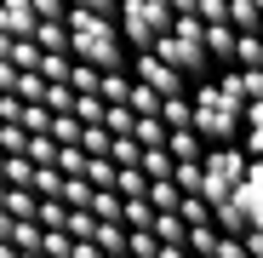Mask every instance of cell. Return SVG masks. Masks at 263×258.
I'll return each instance as SVG.
<instances>
[{
  "label": "cell",
  "mask_w": 263,
  "mask_h": 258,
  "mask_svg": "<svg viewBox=\"0 0 263 258\" xmlns=\"http://www.w3.org/2000/svg\"><path fill=\"white\" fill-rule=\"evenodd\" d=\"M246 104L252 98L229 92V86H217V80H200L195 86V126H200V138L206 144H235L240 126H246Z\"/></svg>",
  "instance_id": "cell-1"
},
{
  "label": "cell",
  "mask_w": 263,
  "mask_h": 258,
  "mask_svg": "<svg viewBox=\"0 0 263 258\" xmlns=\"http://www.w3.org/2000/svg\"><path fill=\"white\" fill-rule=\"evenodd\" d=\"M172 23H178L172 0H120V35H126L132 52H149Z\"/></svg>",
  "instance_id": "cell-2"
},
{
  "label": "cell",
  "mask_w": 263,
  "mask_h": 258,
  "mask_svg": "<svg viewBox=\"0 0 263 258\" xmlns=\"http://www.w3.org/2000/svg\"><path fill=\"white\" fill-rule=\"evenodd\" d=\"M155 52H160L166 63H178L189 80H212V75H217V63H212V52H206V29L195 35V29H178V23H172V29L155 40Z\"/></svg>",
  "instance_id": "cell-3"
},
{
  "label": "cell",
  "mask_w": 263,
  "mask_h": 258,
  "mask_svg": "<svg viewBox=\"0 0 263 258\" xmlns=\"http://www.w3.org/2000/svg\"><path fill=\"white\" fill-rule=\"evenodd\" d=\"M246 172H252L246 144H212L206 149V195H212V207L223 201V195H235L246 184Z\"/></svg>",
  "instance_id": "cell-4"
},
{
  "label": "cell",
  "mask_w": 263,
  "mask_h": 258,
  "mask_svg": "<svg viewBox=\"0 0 263 258\" xmlns=\"http://www.w3.org/2000/svg\"><path fill=\"white\" fill-rule=\"evenodd\" d=\"M132 75H138V80H149L155 92H166V98L189 92V75H183L178 63H166V58H160L155 46H149V52H132Z\"/></svg>",
  "instance_id": "cell-5"
},
{
  "label": "cell",
  "mask_w": 263,
  "mask_h": 258,
  "mask_svg": "<svg viewBox=\"0 0 263 258\" xmlns=\"http://www.w3.org/2000/svg\"><path fill=\"white\" fill-rule=\"evenodd\" d=\"M34 29H40L34 0H0V35H34Z\"/></svg>",
  "instance_id": "cell-6"
},
{
  "label": "cell",
  "mask_w": 263,
  "mask_h": 258,
  "mask_svg": "<svg viewBox=\"0 0 263 258\" xmlns=\"http://www.w3.org/2000/svg\"><path fill=\"white\" fill-rule=\"evenodd\" d=\"M235 46H240V29H235V23H206V52H212L217 69L235 63Z\"/></svg>",
  "instance_id": "cell-7"
},
{
  "label": "cell",
  "mask_w": 263,
  "mask_h": 258,
  "mask_svg": "<svg viewBox=\"0 0 263 258\" xmlns=\"http://www.w3.org/2000/svg\"><path fill=\"white\" fill-rule=\"evenodd\" d=\"M166 149L178 155V161H206V149H212V144L200 138V126H178V132L166 138Z\"/></svg>",
  "instance_id": "cell-8"
},
{
  "label": "cell",
  "mask_w": 263,
  "mask_h": 258,
  "mask_svg": "<svg viewBox=\"0 0 263 258\" xmlns=\"http://www.w3.org/2000/svg\"><path fill=\"white\" fill-rule=\"evenodd\" d=\"M138 166L149 172V178H172V172H178V155H172L166 144H155V149L143 144V161H138Z\"/></svg>",
  "instance_id": "cell-9"
},
{
  "label": "cell",
  "mask_w": 263,
  "mask_h": 258,
  "mask_svg": "<svg viewBox=\"0 0 263 258\" xmlns=\"http://www.w3.org/2000/svg\"><path fill=\"white\" fill-rule=\"evenodd\" d=\"M172 178H178L183 195H206V161H178V172H172Z\"/></svg>",
  "instance_id": "cell-10"
},
{
  "label": "cell",
  "mask_w": 263,
  "mask_h": 258,
  "mask_svg": "<svg viewBox=\"0 0 263 258\" xmlns=\"http://www.w3.org/2000/svg\"><path fill=\"white\" fill-rule=\"evenodd\" d=\"M80 144H86V155H109V149H115V132H109L103 121H92V126L80 132Z\"/></svg>",
  "instance_id": "cell-11"
},
{
  "label": "cell",
  "mask_w": 263,
  "mask_h": 258,
  "mask_svg": "<svg viewBox=\"0 0 263 258\" xmlns=\"http://www.w3.org/2000/svg\"><path fill=\"white\" fill-rule=\"evenodd\" d=\"M229 23L235 29H257L263 23V6H257V0H229Z\"/></svg>",
  "instance_id": "cell-12"
},
{
  "label": "cell",
  "mask_w": 263,
  "mask_h": 258,
  "mask_svg": "<svg viewBox=\"0 0 263 258\" xmlns=\"http://www.w3.org/2000/svg\"><path fill=\"white\" fill-rule=\"evenodd\" d=\"M74 241H80V235H69V230H46L40 252H46V258H74Z\"/></svg>",
  "instance_id": "cell-13"
},
{
  "label": "cell",
  "mask_w": 263,
  "mask_h": 258,
  "mask_svg": "<svg viewBox=\"0 0 263 258\" xmlns=\"http://www.w3.org/2000/svg\"><path fill=\"white\" fill-rule=\"evenodd\" d=\"M126 252H132V258H160V235H155V230H132Z\"/></svg>",
  "instance_id": "cell-14"
},
{
  "label": "cell",
  "mask_w": 263,
  "mask_h": 258,
  "mask_svg": "<svg viewBox=\"0 0 263 258\" xmlns=\"http://www.w3.org/2000/svg\"><path fill=\"white\" fill-rule=\"evenodd\" d=\"M69 6H86V12H109V18H120V0H69Z\"/></svg>",
  "instance_id": "cell-15"
},
{
  "label": "cell",
  "mask_w": 263,
  "mask_h": 258,
  "mask_svg": "<svg viewBox=\"0 0 263 258\" xmlns=\"http://www.w3.org/2000/svg\"><path fill=\"white\" fill-rule=\"evenodd\" d=\"M40 18H69V0H34Z\"/></svg>",
  "instance_id": "cell-16"
},
{
  "label": "cell",
  "mask_w": 263,
  "mask_h": 258,
  "mask_svg": "<svg viewBox=\"0 0 263 258\" xmlns=\"http://www.w3.org/2000/svg\"><path fill=\"white\" fill-rule=\"evenodd\" d=\"M17 75H23V69H17L12 58H0V92H12V86H17Z\"/></svg>",
  "instance_id": "cell-17"
},
{
  "label": "cell",
  "mask_w": 263,
  "mask_h": 258,
  "mask_svg": "<svg viewBox=\"0 0 263 258\" xmlns=\"http://www.w3.org/2000/svg\"><path fill=\"white\" fill-rule=\"evenodd\" d=\"M74 258H109V247H98V241H74Z\"/></svg>",
  "instance_id": "cell-18"
},
{
  "label": "cell",
  "mask_w": 263,
  "mask_h": 258,
  "mask_svg": "<svg viewBox=\"0 0 263 258\" xmlns=\"http://www.w3.org/2000/svg\"><path fill=\"white\" fill-rule=\"evenodd\" d=\"M172 12L178 18H200V0H172Z\"/></svg>",
  "instance_id": "cell-19"
},
{
  "label": "cell",
  "mask_w": 263,
  "mask_h": 258,
  "mask_svg": "<svg viewBox=\"0 0 263 258\" xmlns=\"http://www.w3.org/2000/svg\"><path fill=\"white\" fill-rule=\"evenodd\" d=\"M0 258H23V247H17L12 235H0Z\"/></svg>",
  "instance_id": "cell-20"
},
{
  "label": "cell",
  "mask_w": 263,
  "mask_h": 258,
  "mask_svg": "<svg viewBox=\"0 0 263 258\" xmlns=\"http://www.w3.org/2000/svg\"><path fill=\"white\" fill-rule=\"evenodd\" d=\"M23 258H46V252H23Z\"/></svg>",
  "instance_id": "cell-21"
},
{
  "label": "cell",
  "mask_w": 263,
  "mask_h": 258,
  "mask_svg": "<svg viewBox=\"0 0 263 258\" xmlns=\"http://www.w3.org/2000/svg\"><path fill=\"white\" fill-rule=\"evenodd\" d=\"M257 35H263V23H257Z\"/></svg>",
  "instance_id": "cell-22"
}]
</instances>
